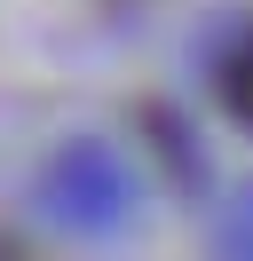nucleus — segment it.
<instances>
[{"mask_svg":"<svg viewBox=\"0 0 253 261\" xmlns=\"http://www.w3.org/2000/svg\"><path fill=\"white\" fill-rule=\"evenodd\" d=\"M221 95H230V111H237V119L253 127V56H237V64H230V80H221Z\"/></svg>","mask_w":253,"mask_h":261,"instance_id":"nucleus-1","label":"nucleus"}]
</instances>
